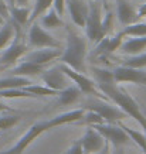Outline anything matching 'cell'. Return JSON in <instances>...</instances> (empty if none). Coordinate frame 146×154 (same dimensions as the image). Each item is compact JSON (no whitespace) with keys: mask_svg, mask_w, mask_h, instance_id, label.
Returning <instances> with one entry per match:
<instances>
[{"mask_svg":"<svg viewBox=\"0 0 146 154\" xmlns=\"http://www.w3.org/2000/svg\"><path fill=\"white\" fill-rule=\"evenodd\" d=\"M30 13H31V9H30L28 6H26V7H19V6H9L10 19L13 20L14 23H17L19 26H24L26 23H28Z\"/></svg>","mask_w":146,"mask_h":154,"instance_id":"cell-21","label":"cell"},{"mask_svg":"<svg viewBox=\"0 0 146 154\" xmlns=\"http://www.w3.org/2000/svg\"><path fill=\"white\" fill-rule=\"evenodd\" d=\"M6 3H7V5L9 6H14V0H5Z\"/></svg>","mask_w":146,"mask_h":154,"instance_id":"cell-40","label":"cell"},{"mask_svg":"<svg viewBox=\"0 0 146 154\" xmlns=\"http://www.w3.org/2000/svg\"><path fill=\"white\" fill-rule=\"evenodd\" d=\"M81 94L82 92L78 89V86L72 85V86H65L62 91H60L57 94V96H58V102L61 103V105L68 106V105H72L74 102H77L80 99Z\"/></svg>","mask_w":146,"mask_h":154,"instance_id":"cell-20","label":"cell"},{"mask_svg":"<svg viewBox=\"0 0 146 154\" xmlns=\"http://www.w3.org/2000/svg\"><path fill=\"white\" fill-rule=\"evenodd\" d=\"M43 71H44V66L43 65H37V64H34L31 61L24 60L20 65L14 66L13 69L10 71V75L27 78V76H36V75H38L40 72H43Z\"/></svg>","mask_w":146,"mask_h":154,"instance_id":"cell-17","label":"cell"},{"mask_svg":"<svg viewBox=\"0 0 146 154\" xmlns=\"http://www.w3.org/2000/svg\"><path fill=\"white\" fill-rule=\"evenodd\" d=\"M84 109H88V110H94L99 115V116L104 119L105 123H118L122 119L128 116L126 113L123 112L121 107H118L115 103L111 105L104 99H94V100H88L85 103Z\"/></svg>","mask_w":146,"mask_h":154,"instance_id":"cell-7","label":"cell"},{"mask_svg":"<svg viewBox=\"0 0 146 154\" xmlns=\"http://www.w3.org/2000/svg\"><path fill=\"white\" fill-rule=\"evenodd\" d=\"M0 98H34V95H31L23 88H9L0 91Z\"/></svg>","mask_w":146,"mask_h":154,"instance_id":"cell-28","label":"cell"},{"mask_svg":"<svg viewBox=\"0 0 146 154\" xmlns=\"http://www.w3.org/2000/svg\"><path fill=\"white\" fill-rule=\"evenodd\" d=\"M122 38H123L122 33H118L115 37H104L99 42H97V47H95L92 55L94 57H104V55H109V54L115 52L116 50H119V47H121Z\"/></svg>","mask_w":146,"mask_h":154,"instance_id":"cell-14","label":"cell"},{"mask_svg":"<svg viewBox=\"0 0 146 154\" xmlns=\"http://www.w3.org/2000/svg\"><path fill=\"white\" fill-rule=\"evenodd\" d=\"M92 127L98 133H101V136L106 141H109V144H112V147H123L131 140L126 131L118 123H97V125H92Z\"/></svg>","mask_w":146,"mask_h":154,"instance_id":"cell-8","label":"cell"},{"mask_svg":"<svg viewBox=\"0 0 146 154\" xmlns=\"http://www.w3.org/2000/svg\"><path fill=\"white\" fill-rule=\"evenodd\" d=\"M64 24L65 23L62 21L61 16H58V13L52 9V6L48 9L47 13L40 16V26L44 30H54L58 27H64Z\"/></svg>","mask_w":146,"mask_h":154,"instance_id":"cell-19","label":"cell"},{"mask_svg":"<svg viewBox=\"0 0 146 154\" xmlns=\"http://www.w3.org/2000/svg\"><path fill=\"white\" fill-rule=\"evenodd\" d=\"M91 72H92L95 84H99V82H111V81H113L112 71L102 69V68H92Z\"/></svg>","mask_w":146,"mask_h":154,"instance_id":"cell-29","label":"cell"},{"mask_svg":"<svg viewBox=\"0 0 146 154\" xmlns=\"http://www.w3.org/2000/svg\"><path fill=\"white\" fill-rule=\"evenodd\" d=\"M121 33L123 37H143L146 35V23H132L125 26Z\"/></svg>","mask_w":146,"mask_h":154,"instance_id":"cell-26","label":"cell"},{"mask_svg":"<svg viewBox=\"0 0 146 154\" xmlns=\"http://www.w3.org/2000/svg\"><path fill=\"white\" fill-rule=\"evenodd\" d=\"M0 54H2V51H0Z\"/></svg>","mask_w":146,"mask_h":154,"instance_id":"cell-44","label":"cell"},{"mask_svg":"<svg viewBox=\"0 0 146 154\" xmlns=\"http://www.w3.org/2000/svg\"><path fill=\"white\" fill-rule=\"evenodd\" d=\"M30 84H31V81L28 79V78L10 75L7 78L0 79V91L2 89H9V88H24V86H27Z\"/></svg>","mask_w":146,"mask_h":154,"instance_id":"cell-23","label":"cell"},{"mask_svg":"<svg viewBox=\"0 0 146 154\" xmlns=\"http://www.w3.org/2000/svg\"><path fill=\"white\" fill-rule=\"evenodd\" d=\"M97 154H111V151H109V141H105V146L102 147V150L98 151Z\"/></svg>","mask_w":146,"mask_h":154,"instance_id":"cell-35","label":"cell"},{"mask_svg":"<svg viewBox=\"0 0 146 154\" xmlns=\"http://www.w3.org/2000/svg\"><path fill=\"white\" fill-rule=\"evenodd\" d=\"M118 125L122 127L123 130L126 131V134L129 136V139L135 141V143H136V144L143 150V153L146 154V134L145 133H141V131H138V130H132V129H129L128 126L123 125L122 122H118Z\"/></svg>","mask_w":146,"mask_h":154,"instance_id":"cell-25","label":"cell"},{"mask_svg":"<svg viewBox=\"0 0 146 154\" xmlns=\"http://www.w3.org/2000/svg\"><path fill=\"white\" fill-rule=\"evenodd\" d=\"M85 33L91 42H99L106 37L102 31V17H101V5L99 0H91L88 3V14L85 20Z\"/></svg>","mask_w":146,"mask_h":154,"instance_id":"cell-4","label":"cell"},{"mask_svg":"<svg viewBox=\"0 0 146 154\" xmlns=\"http://www.w3.org/2000/svg\"><path fill=\"white\" fill-rule=\"evenodd\" d=\"M67 30V45L58 60L62 64L71 66L72 69L85 72V58H87V41L80 34L74 31V28L64 24Z\"/></svg>","mask_w":146,"mask_h":154,"instance_id":"cell-3","label":"cell"},{"mask_svg":"<svg viewBox=\"0 0 146 154\" xmlns=\"http://www.w3.org/2000/svg\"><path fill=\"white\" fill-rule=\"evenodd\" d=\"M138 17H139V19H141V17H146V3L139 9V11H138Z\"/></svg>","mask_w":146,"mask_h":154,"instance_id":"cell-37","label":"cell"},{"mask_svg":"<svg viewBox=\"0 0 146 154\" xmlns=\"http://www.w3.org/2000/svg\"><path fill=\"white\" fill-rule=\"evenodd\" d=\"M121 51L123 54H129V55H138L143 52V50L146 48V35L143 37H132L129 38L128 41L121 44Z\"/></svg>","mask_w":146,"mask_h":154,"instance_id":"cell-18","label":"cell"},{"mask_svg":"<svg viewBox=\"0 0 146 154\" xmlns=\"http://www.w3.org/2000/svg\"><path fill=\"white\" fill-rule=\"evenodd\" d=\"M52 6V0H36V5H34L31 13H30V19H28V23H34L36 20L43 16L50 7Z\"/></svg>","mask_w":146,"mask_h":154,"instance_id":"cell-24","label":"cell"},{"mask_svg":"<svg viewBox=\"0 0 146 154\" xmlns=\"http://www.w3.org/2000/svg\"><path fill=\"white\" fill-rule=\"evenodd\" d=\"M6 69V66H2V65H0V72H2V71H5Z\"/></svg>","mask_w":146,"mask_h":154,"instance_id":"cell-42","label":"cell"},{"mask_svg":"<svg viewBox=\"0 0 146 154\" xmlns=\"http://www.w3.org/2000/svg\"><path fill=\"white\" fill-rule=\"evenodd\" d=\"M14 27H16V34H14L13 41L10 42L9 45L5 48V51L0 54V65L6 66V68H9L13 64H16L27 52V44L23 41V34H21V28H20L21 26L14 23Z\"/></svg>","mask_w":146,"mask_h":154,"instance_id":"cell-5","label":"cell"},{"mask_svg":"<svg viewBox=\"0 0 146 154\" xmlns=\"http://www.w3.org/2000/svg\"><path fill=\"white\" fill-rule=\"evenodd\" d=\"M113 81L116 84H123V82H132L138 85H146V72L141 68H132V66H118L112 71Z\"/></svg>","mask_w":146,"mask_h":154,"instance_id":"cell-10","label":"cell"},{"mask_svg":"<svg viewBox=\"0 0 146 154\" xmlns=\"http://www.w3.org/2000/svg\"><path fill=\"white\" fill-rule=\"evenodd\" d=\"M6 23V20L3 19V17H2V16H0V26H3V24Z\"/></svg>","mask_w":146,"mask_h":154,"instance_id":"cell-41","label":"cell"},{"mask_svg":"<svg viewBox=\"0 0 146 154\" xmlns=\"http://www.w3.org/2000/svg\"><path fill=\"white\" fill-rule=\"evenodd\" d=\"M28 45L34 48H61V42L34 21L28 30Z\"/></svg>","mask_w":146,"mask_h":154,"instance_id":"cell-9","label":"cell"},{"mask_svg":"<svg viewBox=\"0 0 146 154\" xmlns=\"http://www.w3.org/2000/svg\"><path fill=\"white\" fill-rule=\"evenodd\" d=\"M62 54L61 48H40V50H36V51L30 52L26 55V60L31 61L37 65H47L51 61L58 60Z\"/></svg>","mask_w":146,"mask_h":154,"instance_id":"cell-13","label":"cell"},{"mask_svg":"<svg viewBox=\"0 0 146 154\" xmlns=\"http://www.w3.org/2000/svg\"><path fill=\"white\" fill-rule=\"evenodd\" d=\"M97 88L111 102H113L118 107H121L128 116L133 117L143 129H146V116L142 113L138 102L132 96H129L125 91H122V89L119 88L115 81H111V82H99V84H97Z\"/></svg>","mask_w":146,"mask_h":154,"instance_id":"cell-2","label":"cell"},{"mask_svg":"<svg viewBox=\"0 0 146 154\" xmlns=\"http://www.w3.org/2000/svg\"><path fill=\"white\" fill-rule=\"evenodd\" d=\"M116 14H118L119 21L123 26H129V24L136 23L139 20L138 11L128 3L126 0H116Z\"/></svg>","mask_w":146,"mask_h":154,"instance_id":"cell-16","label":"cell"},{"mask_svg":"<svg viewBox=\"0 0 146 154\" xmlns=\"http://www.w3.org/2000/svg\"><path fill=\"white\" fill-rule=\"evenodd\" d=\"M80 141H81V144H82V149H84L85 154H97L98 151L102 150L106 140L101 136V133H98L94 127L91 126L87 129V131L80 139Z\"/></svg>","mask_w":146,"mask_h":154,"instance_id":"cell-11","label":"cell"},{"mask_svg":"<svg viewBox=\"0 0 146 154\" xmlns=\"http://www.w3.org/2000/svg\"><path fill=\"white\" fill-rule=\"evenodd\" d=\"M123 65L132 66V68H145L146 66V52H141L138 55H132L131 58H126L123 61Z\"/></svg>","mask_w":146,"mask_h":154,"instance_id":"cell-30","label":"cell"},{"mask_svg":"<svg viewBox=\"0 0 146 154\" xmlns=\"http://www.w3.org/2000/svg\"><path fill=\"white\" fill-rule=\"evenodd\" d=\"M52 9L62 17L65 13V0H52Z\"/></svg>","mask_w":146,"mask_h":154,"instance_id":"cell-33","label":"cell"},{"mask_svg":"<svg viewBox=\"0 0 146 154\" xmlns=\"http://www.w3.org/2000/svg\"><path fill=\"white\" fill-rule=\"evenodd\" d=\"M30 0H14V6H19V7H26L28 5Z\"/></svg>","mask_w":146,"mask_h":154,"instance_id":"cell-36","label":"cell"},{"mask_svg":"<svg viewBox=\"0 0 146 154\" xmlns=\"http://www.w3.org/2000/svg\"><path fill=\"white\" fill-rule=\"evenodd\" d=\"M20 119L17 116H3L0 117V130H7L10 127H13Z\"/></svg>","mask_w":146,"mask_h":154,"instance_id":"cell-32","label":"cell"},{"mask_svg":"<svg viewBox=\"0 0 146 154\" xmlns=\"http://www.w3.org/2000/svg\"><path fill=\"white\" fill-rule=\"evenodd\" d=\"M41 79L43 82L46 84V86L54 89L57 92H60L67 86V81H68V76H67L60 66H52L50 69H44L41 74Z\"/></svg>","mask_w":146,"mask_h":154,"instance_id":"cell-12","label":"cell"},{"mask_svg":"<svg viewBox=\"0 0 146 154\" xmlns=\"http://www.w3.org/2000/svg\"><path fill=\"white\" fill-rule=\"evenodd\" d=\"M145 133H146V129H145Z\"/></svg>","mask_w":146,"mask_h":154,"instance_id":"cell-43","label":"cell"},{"mask_svg":"<svg viewBox=\"0 0 146 154\" xmlns=\"http://www.w3.org/2000/svg\"><path fill=\"white\" fill-rule=\"evenodd\" d=\"M3 110H10V107L3 105V103H0V112H3Z\"/></svg>","mask_w":146,"mask_h":154,"instance_id":"cell-39","label":"cell"},{"mask_svg":"<svg viewBox=\"0 0 146 154\" xmlns=\"http://www.w3.org/2000/svg\"><path fill=\"white\" fill-rule=\"evenodd\" d=\"M112 28H113V13H112V10H109L106 7L105 16H104V19H102V31H104L105 35H108L112 31Z\"/></svg>","mask_w":146,"mask_h":154,"instance_id":"cell-31","label":"cell"},{"mask_svg":"<svg viewBox=\"0 0 146 154\" xmlns=\"http://www.w3.org/2000/svg\"><path fill=\"white\" fill-rule=\"evenodd\" d=\"M60 66V69L64 72V74L68 76V79H71L74 84L78 86V89H80L82 94L85 95H92V96H95V98H99V99H104V100H109L106 96H105L101 91H99L98 88H97V84H95V81H92L91 78H88L87 75L84 74V72H80V71H75L72 69L71 66L65 65V64H62Z\"/></svg>","mask_w":146,"mask_h":154,"instance_id":"cell-6","label":"cell"},{"mask_svg":"<svg viewBox=\"0 0 146 154\" xmlns=\"http://www.w3.org/2000/svg\"><path fill=\"white\" fill-rule=\"evenodd\" d=\"M68 13L72 23L78 27H85V20L88 14V5L82 0H67Z\"/></svg>","mask_w":146,"mask_h":154,"instance_id":"cell-15","label":"cell"},{"mask_svg":"<svg viewBox=\"0 0 146 154\" xmlns=\"http://www.w3.org/2000/svg\"><path fill=\"white\" fill-rule=\"evenodd\" d=\"M65 154H84V149H82V144H81V141H75V143H72L70 149L65 151Z\"/></svg>","mask_w":146,"mask_h":154,"instance_id":"cell-34","label":"cell"},{"mask_svg":"<svg viewBox=\"0 0 146 154\" xmlns=\"http://www.w3.org/2000/svg\"><path fill=\"white\" fill-rule=\"evenodd\" d=\"M23 89H26L27 92L34 95V98H40V96H56L58 92L54 89L48 88V86H43V85H27Z\"/></svg>","mask_w":146,"mask_h":154,"instance_id":"cell-27","label":"cell"},{"mask_svg":"<svg viewBox=\"0 0 146 154\" xmlns=\"http://www.w3.org/2000/svg\"><path fill=\"white\" fill-rule=\"evenodd\" d=\"M113 154H125L122 147H113Z\"/></svg>","mask_w":146,"mask_h":154,"instance_id":"cell-38","label":"cell"},{"mask_svg":"<svg viewBox=\"0 0 146 154\" xmlns=\"http://www.w3.org/2000/svg\"><path fill=\"white\" fill-rule=\"evenodd\" d=\"M84 113H85V109L84 107H80V109H75V110H70V112L57 115V116H54L52 119H50V120L37 122V123H34L33 126L26 131V134H23L20 137L19 141H17L11 149L6 150V151H2L0 154H23L24 150L27 149L38 136L43 134L44 131L50 130V129H54V127H57V126L67 125V123L80 122L81 119H82V116H84Z\"/></svg>","mask_w":146,"mask_h":154,"instance_id":"cell-1","label":"cell"},{"mask_svg":"<svg viewBox=\"0 0 146 154\" xmlns=\"http://www.w3.org/2000/svg\"><path fill=\"white\" fill-rule=\"evenodd\" d=\"M14 34H16L14 23L11 21V19L6 20V23L2 26V28H0V51L5 50L10 42L13 41Z\"/></svg>","mask_w":146,"mask_h":154,"instance_id":"cell-22","label":"cell"}]
</instances>
